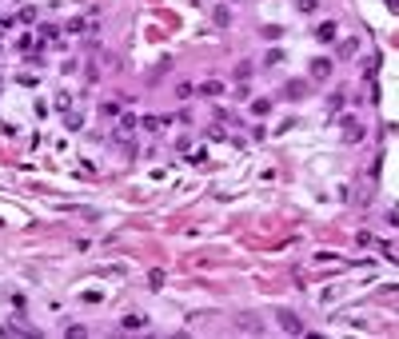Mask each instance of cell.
<instances>
[{"label":"cell","mask_w":399,"mask_h":339,"mask_svg":"<svg viewBox=\"0 0 399 339\" xmlns=\"http://www.w3.org/2000/svg\"><path fill=\"white\" fill-rule=\"evenodd\" d=\"M228 20H232V12H228V8H216V24H220V28H228Z\"/></svg>","instance_id":"obj_6"},{"label":"cell","mask_w":399,"mask_h":339,"mask_svg":"<svg viewBox=\"0 0 399 339\" xmlns=\"http://www.w3.org/2000/svg\"><path fill=\"white\" fill-rule=\"evenodd\" d=\"M331 76V60H312V80H323Z\"/></svg>","instance_id":"obj_1"},{"label":"cell","mask_w":399,"mask_h":339,"mask_svg":"<svg viewBox=\"0 0 399 339\" xmlns=\"http://www.w3.org/2000/svg\"><path fill=\"white\" fill-rule=\"evenodd\" d=\"M124 327L132 331V327H144V315H124Z\"/></svg>","instance_id":"obj_7"},{"label":"cell","mask_w":399,"mask_h":339,"mask_svg":"<svg viewBox=\"0 0 399 339\" xmlns=\"http://www.w3.org/2000/svg\"><path fill=\"white\" fill-rule=\"evenodd\" d=\"M387 220H395L391 228H399V204H395V211H387Z\"/></svg>","instance_id":"obj_8"},{"label":"cell","mask_w":399,"mask_h":339,"mask_svg":"<svg viewBox=\"0 0 399 339\" xmlns=\"http://www.w3.org/2000/svg\"><path fill=\"white\" fill-rule=\"evenodd\" d=\"M284 92H288V100H299L303 92H308V80H292V84H288Z\"/></svg>","instance_id":"obj_3"},{"label":"cell","mask_w":399,"mask_h":339,"mask_svg":"<svg viewBox=\"0 0 399 339\" xmlns=\"http://www.w3.org/2000/svg\"><path fill=\"white\" fill-rule=\"evenodd\" d=\"M144 128H148V132H160V128H164V120H156V116H148V120H144Z\"/></svg>","instance_id":"obj_5"},{"label":"cell","mask_w":399,"mask_h":339,"mask_svg":"<svg viewBox=\"0 0 399 339\" xmlns=\"http://www.w3.org/2000/svg\"><path fill=\"white\" fill-rule=\"evenodd\" d=\"M316 40H335V24H331V20L316 24Z\"/></svg>","instance_id":"obj_4"},{"label":"cell","mask_w":399,"mask_h":339,"mask_svg":"<svg viewBox=\"0 0 399 339\" xmlns=\"http://www.w3.org/2000/svg\"><path fill=\"white\" fill-rule=\"evenodd\" d=\"M200 96H224V84L220 80H204L200 84Z\"/></svg>","instance_id":"obj_2"}]
</instances>
